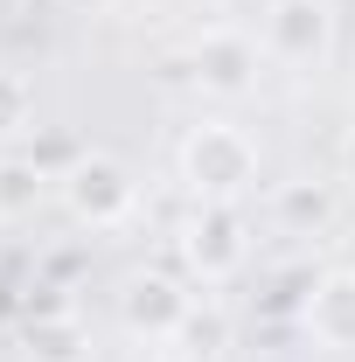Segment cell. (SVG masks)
Listing matches in <instances>:
<instances>
[{
    "instance_id": "1",
    "label": "cell",
    "mask_w": 355,
    "mask_h": 362,
    "mask_svg": "<svg viewBox=\"0 0 355 362\" xmlns=\"http://www.w3.org/2000/svg\"><path fill=\"white\" fill-rule=\"evenodd\" d=\"M181 181L195 188V202H244L258 188V146L237 126L209 119L181 139Z\"/></svg>"
},
{
    "instance_id": "2",
    "label": "cell",
    "mask_w": 355,
    "mask_h": 362,
    "mask_svg": "<svg viewBox=\"0 0 355 362\" xmlns=\"http://www.w3.org/2000/svg\"><path fill=\"white\" fill-rule=\"evenodd\" d=\"M56 188H63V209L77 223H91V230H119L139 209V181H133V168L119 153H77Z\"/></svg>"
},
{
    "instance_id": "3",
    "label": "cell",
    "mask_w": 355,
    "mask_h": 362,
    "mask_svg": "<svg viewBox=\"0 0 355 362\" xmlns=\"http://www.w3.org/2000/svg\"><path fill=\"white\" fill-rule=\"evenodd\" d=\"M181 265L188 279H202V286H223V279H237L244 258H251V237H244V216H237V202H195V216L181 223Z\"/></svg>"
},
{
    "instance_id": "4",
    "label": "cell",
    "mask_w": 355,
    "mask_h": 362,
    "mask_svg": "<svg viewBox=\"0 0 355 362\" xmlns=\"http://www.w3.org/2000/svg\"><path fill=\"white\" fill-rule=\"evenodd\" d=\"M334 49V0H265V56L307 70Z\"/></svg>"
},
{
    "instance_id": "5",
    "label": "cell",
    "mask_w": 355,
    "mask_h": 362,
    "mask_svg": "<svg viewBox=\"0 0 355 362\" xmlns=\"http://www.w3.org/2000/svg\"><path fill=\"white\" fill-rule=\"evenodd\" d=\"M188 314H195V293L181 279H168V272H133L126 293H119V320L139 341H181Z\"/></svg>"
},
{
    "instance_id": "6",
    "label": "cell",
    "mask_w": 355,
    "mask_h": 362,
    "mask_svg": "<svg viewBox=\"0 0 355 362\" xmlns=\"http://www.w3.org/2000/svg\"><path fill=\"white\" fill-rule=\"evenodd\" d=\"M258 70H265V49L237 28H209L195 42V84L209 98H251L258 90Z\"/></svg>"
},
{
    "instance_id": "7",
    "label": "cell",
    "mask_w": 355,
    "mask_h": 362,
    "mask_svg": "<svg viewBox=\"0 0 355 362\" xmlns=\"http://www.w3.org/2000/svg\"><path fill=\"white\" fill-rule=\"evenodd\" d=\"M307 334L320 349H355V272H327L307 286Z\"/></svg>"
},
{
    "instance_id": "8",
    "label": "cell",
    "mask_w": 355,
    "mask_h": 362,
    "mask_svg": "<svg viewBox=\"0 0 355 362\" xmlns=\"http://www.w3.org/2000/svg\"><path fill=\"white\" fill-rule=\"evenodd\" d=\"M49 168L42 153H0V223H35L49 202Z\"/></svg>"
},
{
    "instance_id": "9",
    "label": "cell",
    "mask_w": 355,
    "mask_h": 362,
    "mask_svg": "<svg viewBox=\"0 0 355 362\" xmlns=\"http://www.w3.org/2000/svg\"><path fill=\"white\" fill-rule=\"evenodd\" d=\"M21 349H28V362H84L91 334H84V320L70 314V307H49V314H35L21 327Z\"/></svg>"
},
{
    "instance_id": "10",
    "label": "cell",
    "mask_w": 355,
    "mask_h": 362,
    "mask_svg": "<svg viewBox=\"0 0 355 362\" xmlns=\"http://www.w3.org/2000/svg\"><path fill=\"white\" fill-rule=\"evenodd\" d=\"M28 119H35V90L21 70H0V146H14V139L28 133Z\"/></svg>"
},
{
    "instance_id": "11",
    "label": "cell",
    "mask_w": 355,
    "mask_h": 362,
    "mask_svg": "<svg viewBox=\"0 0 355 362\" xmlns=\"http://www.w3.org/2000/svg\"><path fill=\"white\" fill-rule=\"evenodd\" d=\"M181 341H188L195 362H216V356H230V320H223L216 307H195L188 327H181Z\"/></svg>"
},
{
    "instance_id": "12",
    "label": "cell",
    "mask_w": 355,
    "mask_h": 362,
    "mask_svg": "<svg viewBox=\"0 0 355 362\" xmlns=\"http://www.w3.org/2000/svg\"><path fill=\"white\" fill-rule=\"evenodd\" d=\"M279 216H286L293 230H320V223H327V188H320V181L279 188Z\"/></svg>"
},
{
    "instance_id": "13",
    "label": "cell",
    "mask_w": 355,
    "mask_h": 362,
    "mask_svg": "<svg viewBox=\"0 0 355 362\" xmlns=\"http://www.w3.org/2000/svg\"><path fill=\"white\" fill-rule=\"evenodd\" d=\"M334 168H342V181H349V188H355V133L342 139V153H334Z\"/></svg>"
},
{
    "instance_id": "14",
    "label": "cell",
    "mask_w": 355,
    "mask_h": 362,
    "mask_svg": "<svg viewBox=\"0 0 355 362\" xmlns=\"http://www.w3.org/2000/svg\"><path fill=\"white\" fill-rule=\"evenodd\" d=\"M63 7H70V14H105L112 0H63Z\"/></svg>"
},
{
    "instance_id": "15",
    "label": "cell",
    "mask_w": 355,
    "mask_h": 362,
    "mask_svg": "<svg viewBox=\"0 0 355 362\" xmlns=\"http://www.w3.org/2000/svg\"><path fill=\"white\" fill-rule=\"evenodd\" d=\"M216 362H230V356H216Z\"/></svg>"
}]
</instances>
